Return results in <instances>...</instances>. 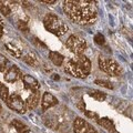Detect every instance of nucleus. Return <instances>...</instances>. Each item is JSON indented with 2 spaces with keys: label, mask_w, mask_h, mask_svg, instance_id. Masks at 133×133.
<instances>
[{
  "label": "nucleus",
  "mask_w": 133,
  "mask_h": 133,
  "mask_svg": "<svg viewBox=\"0 0 133 133\" xmlns=\"http://www.w3.org/2000/svg\"><path fill=\"white\" fill-rule=\"evenodd\" d=\"M64 71L78 79H84L91 71V62L84 55H76L65 64Z\"/></svg>",
  "instance_id": "f03ea898"
},
{
  "label": "nucleus",
  "mask_w": 133,
  "mask_h": 133,
  "mask_svg": "<svg viewBox=\"0 0 133 133\" xmlns=\"http://www.w3.org/2000/svg\"><path fill=\"white\" fill-rule=\"evenodd\" d=\"M43 26L49 32H51L52 35L57 37L63 36L68 31V26L63 22V20L53 14L45 15L43 18Z\"/></svg>",
  "instance_id": "7ed1b4c3"
},
{
  "label": "nucleus",
  "mask_w": 133,
  "mask_h": 133,
  "mask_svg": "<svg viewBox=\"0 0 133 133\" xmlns=\"http://www.w3.org/2000/svg\"><path fill=\"white\" fill-rule=\"evenodd\" d=\"M6 49H7V51L10 53L11 56H14L15 58H21L22 57V52H21V50L18 49L16 47V45H14L12 43H7L6 44Z\"/></svg>",
  "instance_id": "2eb2a0df"
},
{
  "label": "nucleus",
  "mask_w": 133,
  "mask_h": 133,
  "mask_svg": "<svg viewBox=\"0 0 133 133\" xmlns=\"http://www.w3.org/2000/svg\"><path fill=\"white\" fill-rule=\"evenodd\" d=\"M83 112H85V114L90 116V118H95V119H98V115L95 114V113H92V112H89V111H83Z\"/></svg>",
  "instance_id": "393cba45"
},
{
  "label": "nucleus",
  "mask_w": 133,
  "mask_h": 133,
  "mask_svg": "<svg viewBox=\"0 0 133 133\" xmlns=\"http://www.w3.org/2000/svg\"><path fill=\"white\" fill-rule=\"evenodd\" d=\"M11 125L18 133H29V128L19 120H14L11 122Z\"/></svg>",
  "instance_id": "4468645a"
},
{
  "label": "nucleus",
  "mask_w": 133,
  "mask_h": 133,
  "mask_svg": "<svg viewBox=\"0 0 133 133\" xmlns=\"http://www.w3.org/2000/svg\"><path fill=\"white\" fill-rule=\"evenodd\" d=\"M9 89H8V87L5 85L3 83L0 82V99L2 100V101L7 102L8 98H9Z\"/></svg>",
  "instance_id": "f3484780"
},
{
  "label": "nucleus",
  "mask_w": 133,
  "mask_h": 133,
  "mask_svg": "<svg viewBox=\"0 0 133 133\" xmlns=\"http://www.w3.org/2000/svg\"><path fill=\"white\" fill-rule=\"evenodd\" d=\"M20 78H21V72H20V69L16 64L11 65L10 68H8L7 71L5 72V81H7V82L14 83Z\"/></svg>",
  "instance_id": "1a4fd4ad"
},
{
  "label": "nucleus",
  "mask_w": 133,
  "mask_h": 133,
  "mask_svg": "<svg viewBox=\"0 0 133 133\" xmlns=\"http://www.w3.org/2000/svg\"><path fill=\"white\" fill-rule=\"evenodd\" d=\"M23 61L26 62V63H28L29 65H31V66H36L37 64H38V58H37V56L32 52L28 53L27 56H24Z\"/></svg>",
  "instance_id": "dca6fc26"
},
{
  "label": "nucleus",
  "mask_w": 133,
  "mask_h": 133,
  "mask_svg": "<svg viewBox=\"0 0 133 133\" xmlns=\"http://www.w3.org/2000/svg\"><path fill=\"white\" fill-rule=\"evenodd\" d=\"M66 47L71 52H73L74 55H81L87 48V42L82 38L78 36H70L68 40H66Z\"/></svg>",
  "instance_id": "39448f33"
},
{
  "label": "nucleus",
  "mask_w": 133,
  "mask_h": 133,
  "mask_svg": "<svg viewBox=\"0 0 133 133\" xmlns=\"http://www.w3.org/2000/svg\"><path fill=\"white\" fill-rule=\"evenodd\" d=\"M63 10L66 16L78 24H90L97 19V8L93 1H63Z\"/></svg>",
  "instance_id": "f257e3e1"
},
{
  "label": "nucleus",
  "mask_w": 133,
  "mask_h": 133,
  "mask_svg": "<svg viewBox=\"0 0 133 133\" xmlns=\"http://www.w3.org/2000/svg\"><path fill=\"white\" fill-rule=\"evenodd\" d=\"M91 97L94 98L95 100H98V101H104L107 95L105 93H103L102 91H99V90H94L91 92Z\"/></svg>",
  "instance_id": "a211bd4d"
},
{
  "label": "nucleus",
  "mask_w": 133,
  "mask_h": 133,
  "mask_svg": "<svg viewBox=\"0 0 133 133\" xmlns=\"http://www.w3.org/2000/svg\"><path fill=\"white\" fill-rule=\"evenodd\" d=\"M41 2H43V3H49V5H50V3H55L56 1H55V0H50V1H49V0H42Z\"/></svg>",
  "instance_id": "a878e982"
},
{
  "label": "nucleus",
  "mask_w": 133,
  "mask_h": 133,
  "mask_svg": "<svg viewBox=\"0 0 133 133\" xmlns=\"http://www.w3.org/2000/svg\"><path fill=\"white\" fill-rule=\"evenodd\" d=\"M39 101H40V93H39V91H37V92H31V94L27 98L24 103H26L27 109L33 110L39 104Z\"/></svg>",
  "instance_id": "9b49d317"
},
{
  "label": "nucleus",
  "mask_w": 133,
  "mask_h": 133,
  "mask_svg": "<svg viewBox=\"0 0 133 133\" xmlns=\"http://www.w3.org/2000/svg\"><path fill=\"white\" fill-rule=\"evenodd\" d=\"M49 59L52 61V63L55 65L60 66L63 64V61H64V57L59 53L58 51H50L49 52Z\"/></svg>",
  "instance_id": "f8f14e48"
},
{
  "label": "nucleus",
  "mask_w": 133,
  "mask_h": 133,
  "mask_svg": "<svg viewBox=\"0 0 133 133\" xmlns=\"http://www.w3.org/2000/svg\"><path fill=\"white\" fill-rule=\"evenodd\" d=\"M99 68L102 70L103 72L109 74L111 77H119L122 73V70L120 68L119 63L115 60L111 59V58L105 57H100L99 58Z\"/></svg>",
  "instance_id": "20e7f679"
},
{
  "label": "nucleus",
  "mask_w": 133,
  "mask_h": 133,
  "mask_svg": "<svg viewBox=\"0 0 133 133\" xmlns=\"http://www.w3.org/2000/svg\"><path fill=\"white\" fill-rule=\"evenodd\" d=\"M95 84L98 85H101L103 88H107V89H113V85L110 81H107V80H95L94 81Z\"/></svg>",
  "instance_id": "412c9836"
},
{
  "label": "nucleus",
  "mask_w": 133,
  "mask_h": 133,
  "mask_svg": "<svg viewBox=\"0 0 133 133\" xmlns=\"http://www.w3.org/2000/svg\"><path fill=\"white\" fill-rule=\"evenodd\" d=\"M21 80L24 88L29 91H31V92H37V91L40 90V83L36 78H33L30 74H23V76H21Z\"/></svg>",
  "instance_id": "6e6552de"
},
{
  "label": "nucleus",
  "mask_w": 133,
  "mask_h": 133,
  "mask_svg": "<svg viewBox=\"0 0 133 133\" xmlns=\"http://www.w3.org/2000/svg\"><path fill=\"white\" fill-rule=\"evenodd\" d=\"M94 41H95V43L102 45V44L105 43V38L102 33H97V35L94 36Z\"/></svg>",
  "instance_id": "4be33fe9"
},
{
  "label": "nucleus",
  "mask_w": 133,
  "mask_h": 133,
  "mask_svg": "<svg viewBox=\"0 0 133 133\" xmlns=\"http://www.w3.org/2000/svg\"><path fill=\"white\" fill-rule=\"evenodd\" d=\"M58 104V99L55 97L53 94L49 93V92H44L42 95V99H41V108L42 110L45 111L50 109V108L55 107Z\"/></svg>",
  "instance_id": "9d476101"
},
{
  "label": "nucleus",
  "mask_w": 133,
  "mask_h": 133,
  "mask_svg": "<svg viewBox=\"0 0 133 133\" xmlns=\"http://www.w3.org/2000/svg\"><path fill=\"white\" fill-rule=\"evenodd\" d=\"M2 35H3V21H2L1 17H0V38L2 37Z\"/></svg>",
  "instance_id": "b1692460"
},
{
  "label": "nucleus",
  "mask_w": 133,
  "mask_h": 133,
  "mask_svg": "<svg viewBox=\"0 0 133 133\" xmlns=\"http://www.w3.org/2000/svg\"><path fill=\"white\" fill-rule=\"evenodd\" d=\"M98 123L101 125L102 128H104L105 130L110 131V132H114L115 131V125L113 121L109 118H100L98 119Z\"/></svg>",
  "instance_id": "ddd939ff"
},
{
  "label": "nucleus",
  "mask_w": 133,
  "mask_h": 133,
  "mask_svg": "<svg viewBox=\"0 0 133 133\" xmlns=\"http://www.w3.org/2000/svg\"><path fill=\"white\" fill-rule=\"evenodd\" d=\"M0 12L3 16H9L11 14V9L9 5H7L5 1H0Z\"/></svg>",
  "instance_id": "6ab92c4d"
},
{
  "label": "nucleus",
  "mask_w": 133,
  "mask_h": 133,
  "mask_svg": "<svg viewBox=\"0 0 133 133\" xmlns=\"http://www.w3.org/2000/svg\"><path fill=\"white\" fill-rule=\"evenodd\" d=\"M73 132L74 133H98L97 130L88 123L84 119L76 118L73 121Z\"/></svg>",
  "instance_id": "0eeeda50"
},
{
  "label": "nucleus",
  "mask_w": 133,
  "mask_h": 133,
  "mask_svg": "<svg viewBox=\"0 0 133 133\" xmlns=\"http://www.w3.org/2000/svg\"><path fill=\"white\" fill-rule=\"evenodd\" d=\"M7 105L10 108L11 110H14L17 113L24 114L27 111L26 103L22 100V98L20 97L18 93H11L9 95V98L7 100Z\"/></svg>",
  "instance_id": "423d86ee"
},
{
  "label": "nucleus",
  "mask_w": 133,
  "mask_h": 133,
  "mask_svg": "<svg viewBox=\"0 0 133 133\" xmlns=\"http://www.w3.org/2000/svg\"><path fill=\"white\" fill-rule=\"evenodd\" d=\"M18 28H19L21 31L26 32V33L29 31L28 23H27V21H23V20H19V21H18Z\"/></svg>",
  "instance_id": "5701e85b"
},
{
  "label": "nucleus",
  "mask_w": 133,
  "mask_h": 133,
  "mask_svg": "<svg viewBox=\"0 0 133 133\" xmlns=\"http://www.w3.org/2000/svg\"><path fill=\"white\" fill-rule=\"evenodd\" d=\"M8 69V60L5 56L0 53V72H5Z\"/></svg>",
  "instance_id": "aec40b11"
},
{
  "label": "nucleus",
  "mask_w": 133,
  "mask_h": 133,
  "mask_svg": "<svg viewBox=\"0 0 133 133\" xmlns=\"http://www.w3.org/2000/svg\"><path fill=\"white\" fill-rule=\"evenodd\" d=\"M1 110H2V108H1V104H0V112H1Z\"/></svg>",
  "instance_id": "bb28decb"
}]
</instances>
